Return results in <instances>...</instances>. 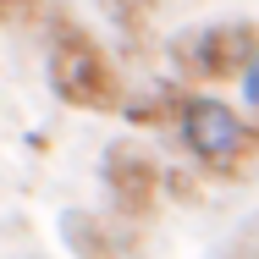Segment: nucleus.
I'll use <instances>...</instances> for the list:
<instances>
[{
	"mask_svg": "<svg viewBox=\"0 0 259 259\" xmlns=\"http://www.w3.org/2000/svg\"><path fill=\"white\" fill-rule=\"evenodd\" d=\"M50 89L61 105H77V110H110L121 94L116 66L105 61L94 33H83L77 22H55L50 33Z\"/></svg>",
	"mask_w": 259,
	"mask_h": 259,
	"instance_id": "f257e3e1",
	"label": "nucleus"
},
{
	"mask_svg": "<svg viewBox=\"0 0 259 259\" xmlns=\"http://www.w3.org/2000/svg\"><path fill=\"white\" fill-rule=\"evenodd\" d=\"M177 127H182V144L193 149V160H199V165H215V171H232V165L243 160V149H248L243 116H237L226 100H215V94L182 100Z\"/></svg>",
	"mask_w": 259,
	"mask_h": 259,
	"instance_id": "f03ea898",
	"label": "nucleus"
},
{
	"mask_svg": "<svg viewBox=\"0 0 259 259\" xmlns=\"http://www.w3.org/2000/svg\"><path fill=\"white\" fill-rule=\"evenodd\" d=\"M254 50H259V33L248 22H232V28H204V33H193L177 55H182L188 72H199V77H226V72H243Z\"/></svg>",
	"mask_w": 259,
	"mask_h": 259,
	"instance_id": "7ed1b4c3",
	"label": "nucleus"
},
{
	"mask_svg": "<svg viewBox=\"0 0 259 259\" xmlns=\"http://www.w3.org/2000/svg\"><path fill=\"white\" fill-rule=\"evenodd\" d=\"M105 182H110V193L116 199H144L149 188H155V165L138 155V149H110V160H105Z\"/></svg>",
	"mask_w": 259,
	"mask_h": 259,
	"instance_id": "20e7f679",
	"label": "nucleus"
},
{
	"mask_svg": "<svg viewBox=\"0 0 259 259\" xmlns=\"http://www.w3.org/2000/svg\"><path fill=\"white\" fill-rule=\"evenodd\" d=\"M243 100L259 105V50L248 55V66H243Z\"/></svg>",
	"mask_w": 259,
	"mask_h": 259,
	"instance_id": "39448f33",
	"label": "nucleus"
}]
</instances>
